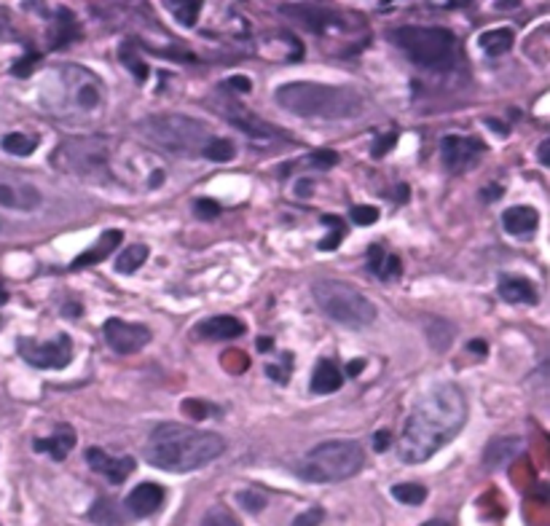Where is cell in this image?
<instances>
[{"mask_svg":"<svg viewBox=\"0 0 550 526\" xmlns=\"http://www.w3.org/2000/svg\"><path fill=\"white\" fill-rule=\"evenodd\" d=\"M467 422V398L451 384H435L406 419L398 454L406 464H422L435 456L446 443H451Z\"/></svg>","mask_w":550,"mask_h":526,"instance_id":"1","label":"cell"},{"mask_svg":"<svg viewBox=\"0 0 550 526\" xmlns=\"http://www.w3.org/2000/svg\"><path fill=\"white\" fill-rule=\"evenodd\" d=\"M223 451H226L223 435L185 427L177 422L159 424L145 443V459L167 473H193L215 462Z\"/></svg>","mask_w":550,"mask_h":526,"instance_id":"2","label":"cell"},{"mask_svg":"<svg viewBox=\"0 0 550 526\" xmlns=\"http://www.w3.org/2000/svg\"><path fill=\"white\" fill-rule=\"evenodd\" d=\"M44 108L62 121H94L105 108V86L92 70L81 65H65L49 73Z\"/></svg>","mask_w":550,"mask_h":526,"instance_id":"3","label":"cell"},{"mask_svg":"<svg viewBox=\"0 0 550 526\" xmlns=\"http://www.w3.org/2000/svg\"><path fill=\"white\" fill-rule=\"evenodd\" d=\"M277 105L301 119L341 121L365 111V97L352 86H333L317 81H291L274 92Z\"/></svg>","mask_w":550,"mask_h":526,"instance_id":"4","label":"cell"},{"mask_svg":"<svg viewBox=\"0 0 550 526\" xmlns=\"http://www.w3.org/2000/svg\"><path fill=\"white\" fill-rule=\"evenodd\" d=\"M392 46H398L416 68L432 70V73H448L462 62L459 41L446 28H419V25H403L392 28L387 33Z\"/></svg>","mask_w":550,"mask_h":526,"instance_id":"5","label":"cell"},{"mask_svg":"<svg viewBox=\"0 0 550 526\" xmlns=\"http://www.w3.org/2000/svg\"><path fill=\"white\" fill-rule=\"evenodd\" d=\"M363 464L365 454L357 440H325L299 459L296 475L307 483H339L357 475Z\"/></svg>","mask_w":550,"mask_h":526,"instance_id":"6","label":"cell"},{"mask_svg":"<svg viewBox=\"0 0 550 526\" xmlns=\"http://www.w3.org/2000/svg\"><path fill=\"white\" fill-rule=\"evenodd\" d=\"M140 132L159 148L175 156H201L204 145L212 140L204 121L183 113H153L140 121Z\"/></svg>","mask_w":550,"mask_h":526,"instance_id":"7","label":"cell"},{"mask_svg":"<svg viewBox=\"0 0 550 526\" xmlns=\"http://www.w3.org/2000/svg\"><path fill=\"white\" fill-rule=\"evenodd\" d=\"M312 296H315L317 307H320L333 323H339V325H344V328H355V331H357V328L374 325V320H376V307H374V301H371L363 291H357V288H352V285H347V283L320 280V283H315Z\"/></svg>","mask_w":550,"mask_h":526,"instance_id":"8","label":"cell"},{"mask_svg":"<svg viewBox=\"0 0 550 526\" xmlns=\"http://www.w3.org/2000/svg\"><path fill=\"white\" fill-rule=\"evenodd\" d=\"M52 164L68 175L108 183L111 180V148L100 137H68L52 153Z\"/></svg>","mask_w":550,"mask_h":526,"instance_id":"9","label":"cell"},{"mask_svg":"<svg viewBox=\"0 0 550 526\" xmlns=\"http://www.w3.org/2000/svg\"><path fill=\"white\" fill-rule=\"evenodd\" d=\"M20 355L33 366V368H65L73 358V344L68 333H60L52 341H33V339H20Z\"/></svg>","mask_w":550,"mask_h":526,"instance_id":"10","label":"cell"},{"mask_svg":"<svg viewBox=\"0 0 550 526\" xmlns=\"http://www.w3.org/2000/svg\"><path fill=\"white\" fill-rule=\"evenodd\" d=\"M483 143L470 135H446L440 143V159L448 172H467L483 156Z\"/></svg>","mask_w":550,"mask_h":526,"instance_id":"11","label":"cell"},{"mask_svg":"<svg viewBox=\"0 0 550 526\" xmlns=\"http://www.w3.org/2000/svg\"><path fill=\"white\" fill-rule=\"evenodd\" d=\"M103 336H105L108 347H111L116 355H135V352H140L143 347H148V341H151V328H145V325H140V323H127V320L111 317V320H105V325H103Z\"/></svg>","mask_w":550,"mask_h":526,"instance_id":"12","label":"cell"},{"mask_svg":"<svg viewBox=\"0 0 550 526\" xmlns=\"http://www.w3.org/2000/svg\"><path fill=\"white\" fill-rule=\"evenodd\" d=\"M215 108H218V113L223 119H228L239 132H244L252 140H277V137H283V132H277L271 124H266L260 116H255L252 111H247L244 105H239L234 100H223Z\"/></svg>","mask_w":550,"mask_h":526,"instance_id":"13","label":"cell"},{"mask_svg":"<svg viewBox=\"0 0 550 526\" xmlns=\"http://www.w3.org/2000/svg\"><path fill=\"white\" fill-rule=\"evenodd\" d=\"M86 462L94 473H100L111 483H124L135 473V459L132 456H111L100 446L86 448Z\"/></svg>","mask_w":550,"mask_h":526,"instance_id":"14","label":"cell"},{"mask_svg":"<svg viewBox=\"0 0 550 526\" xmlns=\"http://www.w3.org/2000/svg\"><path fill=\"white\" fill-rule=\"evenodd\" d=\"M283 12L291 14L299 25H304L312 33H336L344 28L341 20L325 6H283Z\"/></svg>","mask_w":550,"mask_h":526,"instance_id":"15","label":"cell"},{"mask_svg":"<svg viewBox=\"0 0 550 526\" xmlns=\"http://www.w3.org/2000/svg\"><path fill=\"white\" fill-rule=\"evenodd\" d=\"M164 499H167V494H164V489L159 486V483H140V486H135L129 494H127V510L132 513V515H137V518H145V515H153L161 505H164Z\"/></svg>","mask_w":550,"mask_h":526,"instance_id":"16","label":"cell"},{"mask_svg":"<svg viewBox=\"0 0 550 526\" xmlns=\"http://www.w3.org/2000/svg\"><path fill=\"white\" fill-rule=\"evenodd\" d=\"M121 239H124V234H121L119 228H111V231L100 234V239H97L92 247H86V250L70 263V269H86V267H94V263L105 260L108 255H113V252L119 250Z\"/></svg>","mask_w":550,"mask_h":526,"instance_id":"17","label":"cell"},{"mask_svg":"<svg viewBox=\"0 0 550 526\" xmlns=\"http://www.w3.org/2000/svg\"><path fill=\"white\" fill-rule=\"evenodd\" d=\"M193 333L199 339H207V341H231V339H239L244 333V325L242 320L231 317V315H220V317H209V320H201Z\"/></svg>","mask_w":550,"mask_h":526,"instance_id":"18","label":"cell"},{"mask_svg":"<svg viewBox=\"0 0 550 526\" xmlns=\"http://www.w3.org/2000/svg\"><path fill=\"white\" fill-rule=\"evenodd\" d=\"M0 204L30 212L41 204V191L30 183H0Z\"/></svg>","mask_w":550,"mask_h":526,"instance_id":"19","label":"cell"},{"mask_svg":"<svg viewBox=\"0 0 550 526\" xmlns=\"http://www.w3.org/2000/svg\"><path fill=\"white\" fill-rule=\"evenodd\" d=\"M73 446H76V430H73L70 424H57V430H54L52 435L33 440V448H36V451L49 454V456L57 459V462H62V459L70 454Z\"/></svg>","mask_w":550,"mask_h":526,"instance_id":"20","label":"cell"},{"mask_svg":"<svg viewBox=\"0 0 550 526\" xmlns=\"http://www.w3.org/2000/svg\"><path fill=\"white\" fill-rule=\"evenodd\" d=\"M502 226L507 234L513 236H531L539 226V215L534 207H526V204H518V207H510L505 215H502Z\"/></svg>","mask_w":550,"mask_h":526,"instance_id":"21","label":"cell"},{"mask_svg":"<svg viewBox=\"0 0 550 526\" xmlns=\"http://www.w3.org/2000/svg\"><path fill=\"white\" fill-rule=\"evenodd\" d=\"M523 448V440L515 438V435H505V438H494L488 446H486V454H483V464L491 467V470H499L505 467L518 451Z\"/></svg>","mask_w":550,"mask_h":526,"instance_id":"22","label":"cell"},{"mask_svg":"<svg viewBox=\"0 0 550 526\" xmlns=\"http://www.w3.org/2000/svg\"><path fill=\"white\" fill-rule=\"evenodd\" d=\"M497 291L507 304H537V288L523 277H502Z\"/></svg>","mask_w":550,"mask_h":526,"instance_id":"23","label":"cell"},{"mask_svg":"<svg viewBox=\"0 0 550 526\" xmlns=\"http://www.w3.org/2000/svg\"><path fill=\"white\" fill-rule=\"evenodd\" d=\"M341 384H344V374L339 371V366L333 360H320L312 374V392L331 395V392H339Z\"/></svg>","mask_w":550,"mask_h":526,"instance_id":"24","label":"cell"},{"mask_svg":"<svg viewBox=\"0 0 550 526\" xmlns=\"http://www.w3.org/2000/svg\"><path fill=\"white\" fill-rule=\"evenodd\" d=\"M368 272L379 280H395L403 272V263H400L398 255H390V252H384L382 247L374 244L368 250Z\"/></svg>","mask_w":550,"mask_h":526,"instance_id":"25","label":"cell"},{"mask_svg":"<svg viewBox=\"0 0 550 526\" xmlns=\"http://www.w3.org/2000/svg\"><path fill=\"white\" fill-rule=\"evenodd\" d=\"M513 41H515V33L510 28H497V30H486L480 36V49L488 57H502L513 49Z\"/></svg>","mask_w":550,"mask_h":526,"instance_id":"26","label":"cell"},{"mask_svg":"<svg viewBox=\"0 0 550 526\" xmlns=\"http://www.w3.org/2000/svg\"><path fill=\"white\" fill-rule=\"evenodd\" d=\"M145 260H148V247H145V244H129V247H124L121 255L116 258V272H121V275H135Z\"/></svg>","mask_w":550,"mask_h":526,"instance_id":"27","label":"cell"},{"mask_svg":"<svg viewBox=\"0 0 550 526\" xmlns=\"http://www.w3.org/2000/svg\"><path fill=\"white\" fill-rule=\"evenodd\" d=\"M0 148L6 153H14V156H30L36 148H38V137L33 135H25V132H9L0 140Z\"/></svg>","mask_w":550,"mask_h":526,"instance_id":"28","label":"cell"},{"mask_svg":"<svg viewBox=\"0 0 550 526\" xmlns=\"http://www.w3.org/2000/svg\"><path fill=\"white\" fill-rule=\"evenodd\" d=\"M78 38V28L73 22V14H68L65 9H60V20H57V30L52 33V49H62L70 41Z\"/></svg>","mask_w":550,"mask_h":526,"instance_id":"29","label":"cell"},{"mask_svg":"<svg viewBox=\"0 0 550 526\" xmlns=\"http://www.w3.org/2000/svg\"><path fill=\"white\" fill-rule=\"evenodd\" d=\"M89 518L94 523H105V526H119L121 523V510L113 499H97L89 507Z\"/></svg>","mask_w":550,"mask_h":526,"instance_id":"30","label":"cell"},{"mask_svg":"<svg viewBox=\"0 0 550 526\" xmlns=\"http://www.w3.org/2000/svg\"><path fill=\"white\" fill-rule=\"evenodd\" d=\"M201 156L209 159V161L226 164V161H231V159L236 156V145H234L231 140H226V137H212V140L204 145Z\"/></svg>","mask_w":550,"mask_h":526,"instance_id":"31","label":"cell"},{"mask_svg":"<svg viewBox=\"0 0 550 526\" xmlns=\"http://www.w3.org/2000/svg\"><path fill=\"white\" fill-rule=\"evenodd\" d=\"M164 9H167V12H172V14H175V20H177L180 25L193 28L204 6H201V4H196V0H193V4H175V0H169V4H164Z\"/></svg>","mask_w":550,"mask_h":526,"instance_id":"32","label":"cell"},{"mask_svg":"<svg viewBox=\"0 0 550 526\" xmlns=\"http://www.w3.org/2000/svg\"><path fill=\"white\" fill-rule=\"evenodd\" d=\"M392 497L403 505H422L427 499V489L419 483H398L392 486Z\"/></svg>","mask_w":550,"mask_h":526,"instance_id":"33","label":"cell"},{"mask_svg":"<svg viewBox=\"0 0 550 526\" xmlns=\"http://www.w3.org/2000/svg\"><path fill=\"white\" fill-rule=\"evenodd\" d=\"M323 223L325 226H333V234L331 236H325V239H320V250H336L341 242H344V234H347V228H344V220L341 218H333V215H325L323 218Z\"/></svg>","mask_w":550,"mask_h":526,"instance_id":"34","label":"cell"},{"mask_svg":"<svg viewBox=\"0 0 550 526\" xmlns=\"http://www.w3.org/2000/svg\"><path fill=\"white\" fill-rule=\"evenodd\" d=\"M291 371H293V355H291V352H285L280 363H268V366H266V374H268L274 382H280V384H288Z\"/></svg>","mask_w":550,"mask_h":526,"instance_id":"35","label":"cell"},{"mask_svg":"<svg viewBox=\"0 0 550 526\" xmlns=\"http://www.w3.org/2000/svg\"><path fill=\"white\" fill-rule=\"evenodd\" d=\"M352 220L357 226H374L379 220V210L371 204H357V207H352Z\"/></svg>","mask_w":550,"mask_h":526,"instance_id":"36","label":"cell"},{"mask_svg":"<svg viewBox=\"0 0 550 526\" xmlns=\"http://www.w3.org/2000/svg\"><path fill=\"white\" fill-rule=\"evenodd\" d=\"M121 60H124V65L135 73V78H137V81H145V78H148V65H143V62H140V60H137L129 49H127V46L121 49Z\"/></svg>","mask_w":550,"mask_h":526,"instance_id":"37","label":"cell"},{"mask_svg":"<svg viewBox=\"0 0 550 526\" xmlns=\"http://www.w3.org/2000/svg\"><path fill=\"white\" fill-rule=\"evenodd\" d=\"M193 212H196V218H201V220H212V218L220 215V204L212 201V199H196V201H193Z\"/></svg>","mask_w":550,"mask_h":526,"instance_id":"38","label":"cell"},{"mask_svg":"<svg viewBox=\"0 0 550 526\" xmlns=\"http://www.w3.org/2000/svg\"><path fill=\"white\" fill-rule=\"evenodd\" d=\"M336 161H339V153H333V151H317L307 159V164L315 169H331Z\"/></svg>","mask_w":550,"mask_h":526,"instance_id":"39","label":"cell"},{"mask_svg":"<svg viewBox=\"0 0 550 526\" xmlns=\"http://www.w3.org/2000/svg\"><path fill=\"white\" fill-rule=\"evenodd\" d=\"M201 526H239V521L234 515H228L226 510H212V513H207Z\"/></svg>","mask_w":550,"mask_h":526,"instance_id":"40","label":"cell"},{"mask_svg":"<svg viewBox=\"0 0 550 526\" xmlns=\"http://www.w3.org/2000/svg\"><path fill=\"white\" fill-rule=\"evenodd\" d=\"M239 502H242L250 513H258V510L266 507V497H263L260 491H242V494H239Z\"/></svg>","mask_w":550,"mask_h":526,"instance_id":"41","label":"cell"},{"mask_svg":"<svg viewBox=\"0 0 550 526\" xmlns=\"http://www.w3.org/2000/svg\"><path fill=\"white\" fill-rule=\"evenodd\" d=\"M398 143V132H390V135H384V137H379L376 143H374V151H371V156L374 159H382V156H387L390 151H392V145Z\"/></svg>","mask_w":550,"mask_h":526,"instance_id":"42","label":"cell"},{"mask_svg":"<svg viewBox=\"0 0 550 526\" xmlns=\"http://www.w3.org/2000/svg\"><path fill=\"white\" fill-rule=\"evenodd\" d=\"M323 518H325V510H323V507H312V510L301 513V515L293 521V526H317Z\"/></svg>","mask_w":550,"mask_h":526,"instance_id":"43","label":"cell"},{"mask_svg":"<svg viewBox=\"0 0 550 526\" xmlns=\"http://www.w3.org/2000/svg\"><path fill=\"white\" fill-rule=\"evenodd\" d=\"M223 89H226V92H242V95H247V92H252V81L244 78V76H234V78L223 81Z\"/></svg>","mask_w":550,"mask_h":526,"instance_id":"44","label":"cell"},{"mask_svg":"<svg viewBox=\"0 0 550 526\" xmlns=\"http://www.w3.org/2000/svg\"><path fill=\"white\" fill-rule=\"evenodd\" d=\"M199 406H201V408H196L193 400H183V411L191 414V416H196V419H204V416H209V414H218L215 408H209V403H199Z\"/></svg>","mask_w":550,"mask_h":526,"instance_id":"45","label":"cell"},{"mask_svg":"<svg viewBox=\"0 0 550 526\" xmlns=\"http://www.w3.org/2000/svg\"><path fill=\"white\" fill-rule=\"evenodd\" d=\"M36 62H38V54H28L25 60H20V65H14V73H17V76H30V70L36 68Z\"/></svg>","mask_w":550,"mask_h":526,"instance_id":"46","label":"cell"},{"mask_svg":"<svg viewBox=\"0 0 550 526\" xmlns=\"http://www.w3.org/2000/svg\"><path fill=\"white\" fill-rule=\"evenodd\" d=\"M390 440H392V432H390V430L376 432V435H374V446H376V451H387V448H390Z\"/></svg>","mask_w":550,"mask_h":526,"instance_id":"47","label":"cell"},{"mask_svg":"<svg viewBox=\"0 0 550 526\" xmlns=\"http://www.w3.org/2000/svg\"><path fill=\"white\" fill-rule=\"evenodd\" d=\"M363 371H365V360H352L349 368H347L349 376H357V374H363Z\"/></svg>","mask_w":550,"mask_h":526,"instance_id":"48","label":"cell"},{"mask_svg":"<svg viewBox=\"0 0 550 526\" xmlns=\"http://www.w3.org/2000/svg\"><path fill=\"white\" fill-rule=\"evenodd\" d=\"M296 188H299V191H296V193H299V196H301V199H307V196H309V193H312V180H301V183H299V185H296Z\"/></svg>","mask_w":550,"mask_h":526,"instance_id":"49","label":"cell"},{"mask_svg":"<svg viewBox=\"0 0 550 526\" xmlns=\"http://www.w3.org/2000/svg\"><path fill=\"white\" fill-rule=\"evenodd\" d=\"M470 349H472V352H478V355H486V352H488V347H486V341H480V339H475V341H470Z\"/></svg>","mask_w":550,"mask_h":526,"instance_id":"50","label":"cell"},{"mask_svg":"<svg viewBox=\"0 0 550 526\" xmlns=\"http://www.w3.org/2000/svg\"><path fill=\"white\" fill-rule=\"evenodd\" d=\"M547 148H550V143L545 140V143L539 145V161H542V164H547Z\"/></svg>","mask_w":550,"mask_h":526,"instance_id":"51","label":"cell"},{"mask_svg":"<svg viewBox=\"0 0 550 526\" xmlns=\"http://www.w3.org/2000/svg\"><path fill=\"white\" fill-rule=\"evenodd\" d=\"M271 347H274V344H271V339H266V336H263V339H258V349H260V352H266V349H271Z\"/></svg>","mask_w":550,"mask_h":526,"instance_id":"52","label":"cell"},{"mask_svg":"<svg viewBox=\"0 0 550 526\" xmlns=\"http://www.w3.org/2000/svg\"><path fill=\"white\" fill-rule=\"evenodd\" d=\"M422 526H448V523H443V521H427V523H422Z\"/></svg>","mask_w":550,"mask_h":526,"instance_id":"53","label":"cell"},{"mask_svg":"<svg viewBox=\"0 0 550 526\" xmlns=\"http://www.w3.org/2000/svg\"><path fill=\"white\" fill-rule=\"evenodd\" d=\"M0 304H6V291L4 288H0Z\"/></svg>","mask_w":550,"mask_h":526,"instance_id":"54","label":"cell"}]
</instances>
